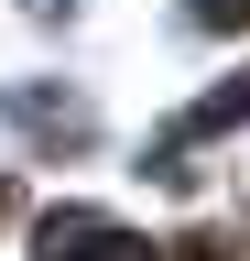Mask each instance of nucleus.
I'll return each instance as SVG.
<instances>
[{
	"label": "nucleus",
	"instance_id": "f257e3e1",
	"mask_svg": "<svg viewBox=\"0 0 250 261\" xmlns=\"http://www.w3.org/2000/svg\"><path fill=\"white\" fill-rule=\"evenodd\" d=\"M33 261H163V250L98 207H54V218H33Z\"/></svg>",
	"mask_w": 250,
	"mask_h": 261
},
{
	"label": "nucleus",
	"instance_id": "f03ea898",
	"mask_svg": "<svg viewBox=\"0 0 250 261\" xmlns=\"http://www.w3.org/2000/svg\"><path fill=\"white\" fill-rule=\"evenodd\" d=\"M229 250H239V240H217V228H196V240H185L174 261H229Z\"/></svg>",
	"mask_w": 250,
	"mask_h": 261
},
{
	"label": "nucleus",
	"instance_id": "7ed1b4c3",
	"mask_svg": "<svg viewBox=\"0 0 250 261\" xmlns=\"http://www.w3.org/2000/svg\"><path fill=\"white\" fill-rule=\"evenodd\" d=\"M196 22H250V0H196Z\"/></svg>",
	"mask_w": 250,
	"mask_h": 261
}]
</instances>
